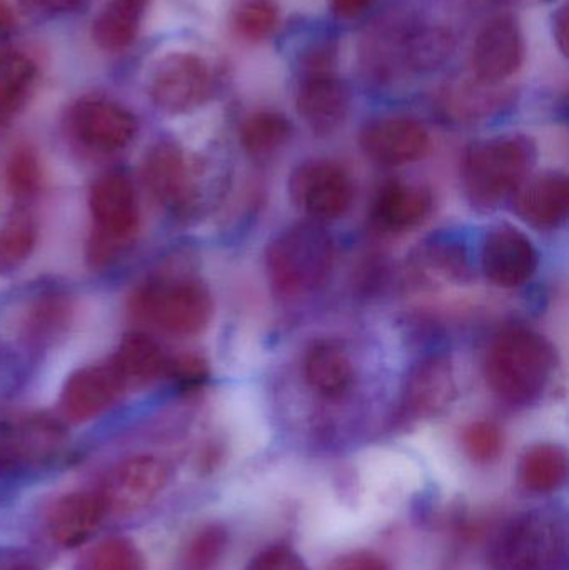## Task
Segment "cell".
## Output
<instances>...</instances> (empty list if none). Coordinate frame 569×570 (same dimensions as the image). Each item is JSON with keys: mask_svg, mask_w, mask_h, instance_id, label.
I'll return each instance as SVG.
<instances>
[{"mask_svg": "<svg viewBox=\"0 0 569 570\" xmlns=\"http://www.w3.org/2000/svg\"><path fill=\"white\" fill-rule=\"evenodd\" d=\"M524 52L520 22L513 16L497 17L474 40L471 50L474 77L487 83H503L521 69Z\"/></svg>", "mask_w": 569, "mask_h": 570, "instance_id": "cell-12", "label": "cell"}, {"mask_svg": "<svg viewBox=\"0 0 569 570\" xmlns=\"http://www.w3.org/2000/svg\"><path fill=\"white\" fill-rule=\"evenodd\" d=\"M327 570H393L386 559L376 552L353 551L340 556L331 562Z\"/></svg>", "mask_w": 569, "mask_h": 570, "instance_id": "cell-38", "label": "cell"}, {"mask_svg": "<svg viewBox=\"0 0 569 570\" xmlns=\"http://www.w3.org/2000/svg\"><path fill=\"white\" fill-rule=\"evenodd\" d=\"M360 146L373 163L400 167L423 159L430 153L431 137L424 124L414 117L384 116L363 127Z\"/></svg>", "mask_w": 569, "mask_h": 570, "instance_id": "cell-11", "label": "cell"}, {"mask_svg": "<svg viewBox=\"0 0 569 570\" xmlns=\"http://www.w3.org/2000/svg\"><path fill=\"white\" fill-rule=\"evenodd\" d=\"M166 375L184 392L203 387L209 379V367L199 355H180L167 361Z\"/></svg>", "mask_w": 569, "mask_h": 570, "instance_id": "cell-35", "label": "cell"}, {"mask_svg": "<svg viewBox=\"0 0 569 570\" xmlns=\"http://www.w3.org/2000/svg\"><path fill=\"white\" fill-rule=\"evenodd\" d=\"M334 263V244L320 224H296L274 237L266 250V271L274 294L301 298L326 283Z\"/></svg>", "mask_w": 569, "mask_h": 570, "instance_id": "cell-3", "label": "cell"}, {"mask_svg": "<svg viewBox=\"0 0 569 570\" xmlns=\"http://www.w3.org/2000/svg\"><path fill=\"white\" fill-rule=\"evenodd\" d=\"M7 570H39V569H36V568H33V566H29V564H17V566H12V568L7 569Z\"/></svg>", "mask_w": 569, "mask_h": 570, "instance_id": "cell-42", "label": "cell"}, {"mask_svg": "<svg viewBox=\"0 0 569 570\" xmlns=\"http://www.w3.org/2000/svg\"><path fill=\"white\" fill-rule=\"evenodd\" d=\"M39 69L32 57L16 49L0 50V124L16 117L36 89Z\"/></svg>", "mask_w": 569, "mask_h": 570, "instance_id": "cell-25", "label": "cell"}, {"mask_svg": "<svg viewBox=\"0 0 569 570\" xmlns=\"http://www.w3.org/2000/svg\"><path fill=\"white\" fill-rule=\"evenodd\" d=\"M294 206L314 220H336L350 210L354 184L350 174L331 160L301 164L290 177Z\"/></svg>", "mask_w": 569, "mask_h": 570, "instance_id": "cell-8", "label": "cell"}, {"mask_svg": "<svg viewBox=\"0 0 569 570\" xmlns=\"http://www.w3.org/2000/svg\"><path fill=\"white\" fill-rule=\"evenodd\" d=\"M20 9L40 19L70 16L89 6L90 0H17Z\"/></svg>", "mask_w": 569, "mask_h": 570, "instance_id": "cell-37", "label": "cell"}, {"mask_svg": "<svg viewBox=\"0 0 569 570\" xmlns=\"http://www.w3.org/2000/svg\"><path fill=\"white\" fill-rule=\"evenodd\" d=\"M504 448L501 429L494 422L478 421L468 425L463 432V449L471 461L490 464L500 458Z\"/></svg>", "mask_w": 569, "mask_h": 570, "instance_id": "cell-34", "label": "cell"}, {"mask_svg": "<svg viewBox=\"0 0 569 570\" xmlns=\"http://www.w3.org/2000/svg\"><path fill=\"white\" fill-rule=\"evenodd\" d=\"M537 157V144L523 134H507L473 144L463 163L468 200L484 213L498 209L523 186Z\"/></svg>", "mask_w": 569, "mask_h": 570, "instance_id": "cell-2", "label": "cell"}, {"mask_svg": "<svg viewBox=\"0 0 569 570\" xmlns=\"http://www.w3.org/2000/svg\"><path fill=\"white\" fill-rule=\"evenodd\" d=\"M433 209V194L416 184L391 183L381 189L374 217L384 229L404 233L424 223Z\"/></svg>", "mask_w": 569, "mask_h": 570, "instance_id": "cell-21", "label": "cell"}, {"mask_svg": "<svg viewBox=\"0 0 569 570\" xmlns=\"http://www.w3.org/2000/svg\"><path fill=\"white\" fill-rule=\"evenodd\" d=\"M169 482V468L154 455H136L117 465L100 489L107 514L130 515L153 504Z\"/></svg>", "mask_w": 569, "mask_h": 570, "instance_id": "cell-10", "label": "cell"}, {"mask_svg": "<svg viewBox=\"0 0 569 570\" xmlns=\"http://www.w3.org/2000/svg\"><path fill=\"white\" fill-rule=\"evenodd\" d=\"M109 364L124 389L143 387L166 374L167 358L149 335L130 332L120 341Z\"/></svg>", "mask_w": 569, "mask_h": 570, "instance_id": "cell-22", "label": "cell"}, {"mask_svg": "<svg viewBox=\"0 0 569 570\" xmlns=\"http://www.w3.org/2000/svg\"><path fill=\"white\" fill-rule=\"evenodd\" d=\"M538 250L511 226L491 229L481 249V269L491 283L504 288L521 287L538 269Z\"/></svg>", "mask_w": 569, "mask_h": 570, "instance_id": "cell-13", "label": "cell"}, {"mask_svg": "<svg viewBox=\"0 0 569 570\" xmlns=\"http://www.w3.org/2000/svg\"><path fill=\"white\" fill-rule=\"evenodd\" d=\"M457 39L444 27H421L404 43L408 66L420 72L440 69L453 56Z\"/></svg>", "mask_w": 569, "mask_h": 570, "instance_id": "cell-28", "label": "cell"}, {"mask_svg": "<svg viewBox=\"0 0 569 570\" xmlns=\"http://www.w3.org/2000/svg\"><path fill=\"white\" fill-rule=\"evenodd\" d=\"M227 542L229 535L223 525H204L184 548L183 570H213L223 559Z\"/></svg>", "mask_w": 569, "mask_h": 570, "instance_id": "cell-32", "label": "cell"}, {"mask_svg": "<svg viewBox=\"0 0 569 570\" xmlns=\"http://www.w3.org/2000/svg\"><path fill=\"white\" fill-rule=\"evenodd\" d=\"M230 26L246 42H264L279 26V7L274 0H236Z\"/></svg>", "mask_w": 569, "mask_h": 570, "instance_id": "cell-30", "label": "cell"}, {"mask_svg": "<svg viewBox=\"0 0 569 570\" xmlns=\"http://www.w3.org/2000/svg\"><path fill=\"white\" fill-rule=\"evenodd\" d=\"M555 368V352L550 342L524 327L500 332L488 348L484 372L491 391L511 405L537 401Z\"/></svg>", "mask_w": 569, "mask_h": 570, "instance_id": "cell-1", "label": "cell"}, {"mask_svg": "<svg viewBox=\"0 0 569 570\" xmlns=\"http://www.w3.org/2000/svg\"><path fill=\"white\" fill-rule=\"evenodd\" d=\"M293 136V124L276 110H259L244 120L241 146L247 156L257 160L271 159Z\"/></svg>", "mask_w": 569, "mask_h": 570, "instance_id": "cell-27", "label": "cell"}, {"mask_svg": "<svg viewBox=\"0 0 569 570\" xmlns=\"http://www.w3.org/2000/svg\"><path fill=\"white\" fill-rule=\"evenodd\" d=\"M150 0H109L92 23V39L106 52H120L139 36Z\"/></svg>", "mask_w": 569, "mask_h": 570, "instance_id": "cell-24", "label": "cell"}, {"mask_svg": "<svg viewBox=\"0 0 569 570\" xmlns=\"http://www.w3.org/2000/svg\"><path fill=\"white\" fill-rule=\"evenodd\" d=\"M37 224L27 213H16L0 229V271L22 266L36 249Z\"/></svg>", "mask_w": 569, "mask_h": 570, "instance_id": "cell-31", "label": "cell"}, {"mask_svg": "<svg viewBox=\"0 0 569 570\" xmlns=\"http://www.w3.org/2000/svg\"><path fill=\"white\" fill-rule=\"evenodd\" d=\"M124 391L112 365H89L67 379L60 407L69 421L87 422L112 407Z\"/></svg>", "mask_w": 569, "mask_h": 570, "instance_id": "cell-17", "label": "cell"}, {"mask_svg": "<svg viewBox=\"0 0 569 570\" xmlns=\"http://www.w3.org/2000/svg\"><path fill=\"white\" fill-rule=\"evenodd\" d=\"M90 214L96 233L90 244L92 259L112 257L120 246L129 243L139 226V200L129 177L122 173H109L99 177L90 189Z\"/></svg>", "mask_w": 569, "mask_h": 570, "instance_id": "cell-6", "label": "cell"}, {"mask_svg": "<svg viewBox=\"0 0 569 570\" xmlns=\"http://www.w3.org/2000/svg\"><path fill=\"white\" fill-rule=\"evenodd\" d=\"M517 214L541 230L557 229L567 220L569 180L561 173H545L527 179L514 194Z\"/></svg>", "mask_w": 569, "mask_h": 570, "instance_id": "cell-19", "label": "cell"}, {"mask_svg": "<svg viewBox=\"0 0 569 570\" xmlns=\"http://www.w3.org/2000/svg\"><path fill=\"white\" fill-rule=\"evenodd\" d=\"M70 134L96 153H117L136 139L139 124L126 107L106 97H82L69 110Z\"/></svg>", "mask_w": 569, "mask_h": 570, "instance_id": "cell-9", "label": "cell"}, {"mask_svg": "<svg viewBox=\"0 0 569 570\" xmlns=\"http://www.w3.org/2000/svg\"><path fill=\"white\" fill-rule=\"evenodd\" d=\"M0 464H2V458H0Z\"/></svg>", "mask_w": 569, "mask_h": 570, "instance_id": "cell-43", "label": "cell"}, {"mask_svg": "<svg viewBox=\"0 0 569 570\" xmlns=\"http://www.w3.org/2000/svg\"><path fill=\"white\" fill-rule=\"evenodd\" d=\"M144 179L160 206L179 213L186 210L196 196L193 164L183 147L169 140L156 144L147 153Z\"/></svg>", "mask_w": 569, "mask_h": 570, "instance_id": "cell-15", "label": "cell"}, {"mask_svg": "<svg viewBox=\"0 0 569 570\" xmlns=\"http://www.w3.org/2000/svg\"><path fill=\"white\" fill-rule=\"evenodd\" d=\"M209 63L193 52H170L157 59L147 77V94L157 109L183 116L203 107L213 97Z\"/></svg>", "mask_w": 569, "mask_h": 570, "instance_id": "cell-7", "label": "cell"}, {"mask_svg": "<svg viewBox=\"0 0 569 570\" xmlns=\"http://www.w3.org/2000/svg\"><path fill=\"white\" fill-rule=\"evenodd\" d=\"M301 119L317 136L336 132L351 109V90L334 70L304 73L296 94Z\"/></svg>", "mask_w": 569, "mask_h": 570, "instance_id": "cell-14", "label": "cell"}, {"mask_svg": "<svg viewBox=\"0 0 569 570\" xmlns=\"http://www.w3.org/2000/svg\"><path fill=\"white\" fill-rule=\"evenodd\" d=\"M17 29V16L7 0H0V42L9 39Z\"/></svg>", "mask_w": 569, "mask_h": 570, "instance_id": "cell-41", "label": "cell"}, {"mask_svg": "<svg viewBox=\"0 0 569 570\" xmlns=\"http://www.w3.org/2000/svg\"><path fill=\"white\" fill-rule=\"evenodd\" d=\"M146 556L127 538H109L87 549L76 570H146Z\"/></svg>", "mask_w": 569, "mask_h": 570, "instance_id": "cell-29", "label": "cell"}, {"mask_svg": "<svg viewBox=\"0 0 569 570\" xmlns=\"http://www.w3.org/2000/svg\"><path fill=\"white\" fill-rule=\"evenodd\" d=\"M133 308L139 317L174 335H196L213 317L206 285L189 277H157L137 288Z\"/></svg>", "mask_w": 569, "mask_h": 570, "instance_id": "cell-5", "label": "cell"}, {"mask_svg": "<svg viewBox=\"0 0 569 570\" xmlns=\"http://www.w3.org/2000/svg\"><path fill=\"white\" fill-rule=\"evenodd\" d=\"M568 532L553 512L518 514L494 535L488 549L490 570H560L567 562Z\"/></svg>", "mask_w": 569, "mask_h": 570, "instance_id": "cell-4", "label": "cell"}, {"mask_svg": "<svg viewBox=\"0 0 569 570\" xmlns=\"http://www.w3.org/2000/svg\"><path fill=\"white\" fill-rule=\"evenodd\" d=\"M6 177L7 187L16 199L27 200L36 196L42 186V169L37 154L30 147H17L7 163Z\"/></svg>", "mask_w": 569, "mask_h": 570, "instance_id": "cell-33", "label": "cell"}, {"mask_svg": "<svg viewBox=\"0 0 569 570\" xmlns=\"http://www.w3.org/2000/svg\"><path fill=\"white\" fill-rule=\"evenodd\" d=\"M553 37L558 49L563 56H568V6L563 3L553 13Z\"/></svg>", "mask_w": 569, "mask_h": 570, "instance_id": "cell-40", "label": "cell"}, {"mask_svg": "<svg viewBox=\"0 0 569 570\" xmlns=\"http://www.w3.org/2000/svg\"><path fill=\"white\" fill-rule=\"evenodd\" d=\"M454 394L457 381L451 358L443 354L421 358L404 384V414L411 419L433 417L451 404Z\"/></svg>", "mask_w": 569, "mask_h": 570, "instance_id": "cell-16", "label": "cell"}, {"mask_svg": "<svg viewBox=\"0 0 569 570\" xmlns=\"http://www.w3.org/2000/svg\"><path fill=\"white\" fill-rule=\"evenodd\" d=\"M511 99V90L503 83H487L483 80H458L441 90L440 104L448 117L458 122H477L503 109Z\"/></svg>", "mask_w": 569, "mask_h": 570, "instance_id": "cell-20", "label": "cell"}, {"mask_svg": "<svg viewBox=\"0 0 569 570\" xmlns=\"http://www.w3.org/2000/svg\"><path fill=\"white\" fill-rule=\"evenodd\" d=\"M334 16L340 19H356L374 0H330Z\"/></svg>", "mask_w": 569, "mask_h": 570, "instance_id": "cell-39", "label": "cell"}, {"mask_svg": "<svg viewBox=\"0 0 569 570\" xmlns=\"http://www.w3.org/2000/svg\"><path fill=\"white\" fill-rule=\"evenodd\" d=\"M244 570H310V568L293 549L286 546H273L254 556Z\"/></svg>", "mask_w": 569, "mask_h": 570, "instance_id": "cell-36", "label": "cell"}, {"mask_svg": "<svg viewBox=\"0 0 569 570\" xmlns=\"http://www.w3.org/2000/svg\"><path fill=\"white\" fill-rule=\"evenodd\" d=\"M106 515L107 509L100 492H70L50 509L47 531L53 544L59 548H79L96 534Z\"/></svg>", "mask_w": 569, "mask_h": 570, "instance_id": "cell-18", "label": "cell"}, {"mask_svg": "<svg viewBox=\"0 0 569 570\" xmlns=\"http://www.w3.org/2000/svg\"><path fill=\"white\" fill-rule=\"evenodd\" d=\"M520 479L537 494L558 491L568 479L567 451L557 444L533 445L521 459Z\"/></svg>", "mask_w": 569, "mask_h": 570, "instance_id": "cell-26", "label": "cell"}, {"mask_svg": "<svg viewBox=\"0 0 569 570\" xmlns=\"http://www.w3.org/2000/svg\"><path fill=\"white\" fill-rule=\"evenodd\" d=\"M304 377L317 394L330 399L341 397L353 385V362L337 342H317L307 352Z\"/></svg>", "mask_w": 569, "mask_h": 570, "instance_id": "cell-23", "label": "cell"}]
</instances>
